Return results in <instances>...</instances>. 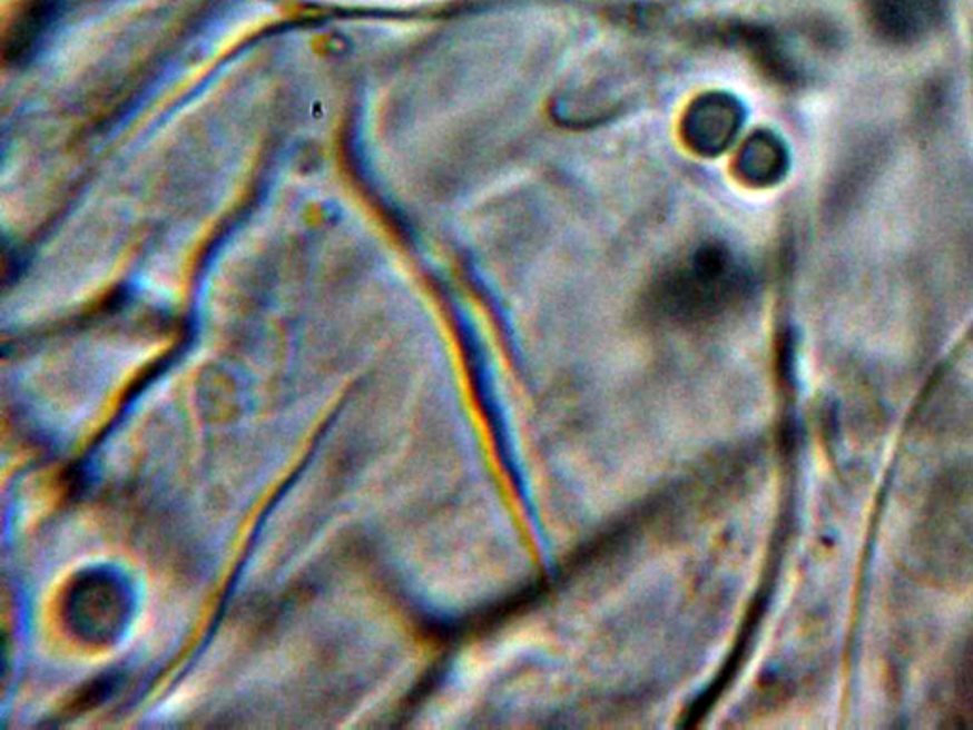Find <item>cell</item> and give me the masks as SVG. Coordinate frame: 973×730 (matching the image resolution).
<instances>
[{"label": "cell", "mask_w": 973, "mask_h": 730, "mask_svg": "<svg viewBox=\"0 0 973 730\" xmlns=\"http://www.w3.org/2000/svg\"><path fill=\"white\" fill-rule=\"evenodd\" d=\"M937 2L940 0H886V10L881 18L890 33L900 39L915 37L934 20Z\"/></svg>", "instance_id": "6da1fadb"}]
</instances>
